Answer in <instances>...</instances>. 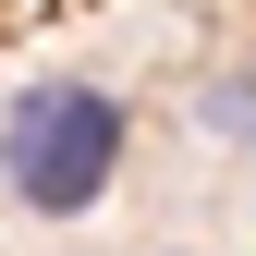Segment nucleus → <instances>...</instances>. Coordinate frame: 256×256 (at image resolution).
<instances>
[{"instance_id": "obj_2", "label": "nucleus", "mask_w": 256, "mask_h": 256, "mask_svg": "<svg viewBox=\"0 0 256 256\" xmlns=\"http://www.w3.org/2000/svg\"><path fill=\"white\" fill-rule=\"evenodd\" d=\"M196 122H208V134H244V122H256V74H220L196 98Z\"/></svg>"}, {"instance_id": "obj_1", "label": "nucleus", "mask_w": 256, "mask_h": 256, "mask_svg": "<svg viewBox=\"0 0 256 256\" xmlns=\"http://www.w3.org/2000/svg\"><path fill=\"white\" fill-rule=\"evenodd\" d=\"M110 171H122V98H98V86H74V74L12 86V196L37 220L98 208Z\"/></svg>"}]
</instances>
